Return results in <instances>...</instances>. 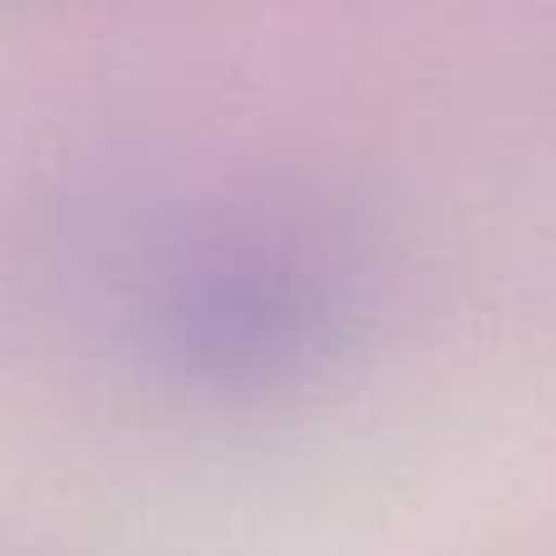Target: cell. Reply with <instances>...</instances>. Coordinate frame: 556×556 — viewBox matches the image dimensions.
Masks as SVG:
<instances>
[{"label": "cell", "instance_id": "obj_1", "mask_svg": "<svg viewBox=\"0 0 556 556\" xmlns=\"http://www.w3.org/2000/svg\"><path fill=\"white\" fill-rule=\"evenodd\" d=\"M162 332L172 362L205 391L264 395L313 371L337 337L323 274L274 244H225L166 288Z\"/></svg>", "mask_w": 556, "mask_h": 556}]
</instances>
